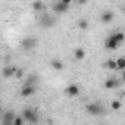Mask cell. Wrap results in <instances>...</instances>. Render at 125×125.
Returning <instances> with one entry per match:
<instances>
[{"label":"cell","instance_id":"1","mask_svg":"<svg viewBox=\"0 0 125 125\" xmlns=\"http://www.w3.org/2000/svg\"><path fill=\"white\" fill-rule=\"evenodd\" d=\"M69 6H71V0H60V2L53 5V10L56 13H65V12H68Z\"/></svg>","mask_w":125,"mask_h":125},{"label":"cell","instance_id":"2","mask_svg":"<svg viewBox=\"0 0 125 125\" xmlns=\"http://www.w3.org/2000/svg\"><path fill=\"white\" fill-rule=\"evenodd\" d=\"M87 112L93 116H100L103 113V106L100 103H88L87 104Z\"/></svg>","mask_w":125,"mask_h":125},{"label":"cell","instance_id":"3","mask_svg":"<svg viewBox=\"0 0 125 125\" xmlns=\"http://www.w3.org/2000/svg\"><path fill=\"white\" fill-rule=\"evenodd\" d=\"M22 118H24L25 121L31 122V124H37V121H38V116H37V113H35L32 109H24Z\"/></svg>","mask_w":125,"mask_h":125},{"label":"cell","instance_id":"4","mask_svg":"<svg viewBox=\"0 0 125 125\" xmlns=\"http://www.w3.org/2000/svg\"><path fill=\"white\" fill-rule=\"evenodd\" d=\"M21 46L24 50H32L35 46H37V40L35 38H31V37H27L21 41Z\"/></svg>","mask_w":125,"mask_h":125},{"label":"cell","instance_id":"5","mask_svg":"<svg viewBox=\"0 0 125 125\" xmlns=\"http://www.w3.org/2000/svg\"><path fill=\"white\" fill-rule=\"evenodd\" d=\"M80 93H81V90H80V87L77 84H71V85L66 87V94L69 97H78Z\"/></svg>","mask_w":125,"mask_h":125},{"label":"cell","instance_id":"6","mask_svg":"<svg viewBox=\"0 0 125 125\" xmlns=\"http://www.w3.org/2000/svg\"><path fill=\"white\" fill-rule=\"evenodd\" d=\"M113 18H115V15H113L112 10H104V12L100 15V21H102L103 24H110V22L113 21Z\"/></svg>","mask_w":125,"mask_h":125},{"label":"cell","instance_id":"7","mask_svg":"<svg viewBox=\"0 0 125 125\" xmlns=\"http://www.w3.org/2000/svg\"><path fill=\"white\" fill-rule=\"evenodd\" d=\"M118 47H119V43H118V41H115V40L109 35V37H107V40L104 41V49L112 52V50H116Z\"/></svg>","mask_w":125,"mask_h":125},{"label":"cell","instance_id":"8","mask_svg":"<svg viewBox=\"0 0 125 125\" xmlns=\"http://www.w3.org/2000/svg\"><path fill=\"white\" fill-rule=\"evenodd\" d=\"M32 94H35V87L34 85H24L21 88V96L22 97H31Z\"/></svg>","mask_w":125,"mask_h":125},{"label":"cell","instance_id":"9","mask_svg":"<svg viewBox=\"0 0 125 125\" xmlns=\"http://www.w3.org/2000/svg\"><path fill=\"white\" fill-rule=\"evenodd\" d=\"M15 113L12 112V110H8V112H5V115H3V125H13V121H15Z\"/></svg>","mask_w":125,"mask_h":125},{"label":"cell","instance_id":"10","mask_svg":"<svg viewBox=\"0 0 125 125\" xmlns=\"http://www.w3.org/2000/svg\"><path fill=\"white\" fill-rule=\"evenodd\" d=\"M16 71H18V68L16 66H6V68H3V78H10V77H13V75H16Z\"/></svg>","mask_w":125,"mask_h":125},{"label":"cell","instance_id":"11","mask_svg":"<svg viewBox=\"0 0 125 125\" xmlns=\"http://www.w3.org/2000/svg\"><path fill=\"white\" fill-rule=\"evenodd\" d=\"M50 66H52L54 71H59V72L63 71V68H65L63 63H62V60H59V59H52V60H50Z\"/></svg>","mask_w":125,"mask_h":125},{"label":"cell","instance_id":"12","mask_svg":"<svg viewBox=\"0 0 125 125\" xmlns=\"http://www.w3.org/2000/svg\"><path fill=\"white\" fill-rule=\"evenodd\" d=\"M74 59H75V60H83V59H85V50H84L83 47L75 49V50H74Z\"/></svg>","mask_w":125,"mask_h":125},{"label":"cell","instance_id":"13","mask_svg":"<svg viewBox=\"0 0 125 125\" xmlns=\"http://www.w3.org/2000/svg\"><path fill=\"white\" fill-rule=\"evenodd\" d=\"M40 24H41V27H52V25H53V19H52L47 13H44V15L41 16V19H40Z\"/></svg>","mask_w":125,"mask_h":125},{"label":"cell","instance_id":"14","mask_svg":"<svg viewBox=\"0 0 125 125\" xmlns=\"http://www.w3.org/2000/svg\"><path fill=\"white\" fill-rule=\"evenodd\" d=\"M115 87H118V80L109 78V80L104 81V88H106V90H112V88H115Z\"/></svg>","mask_w":125,"mask_h":125},{"label":"cell","instance_id":"15","mask_svg":"<svg viewBox=\"0 0 125 125\" xmlns=\"http://www.w3.org/2000/svg\"><path fill=\"white\" fill-rule=\"evenodd\" d=\"M116 71H122V72L125 71V57L124 56L116 59Z\"/></svg>","mask_w":125,"mask_h":125},{"label":"cell","instance_id":"16","mask_svg":"<svg viewBox=\"0 0 125 125\" xmlns=\"http://www.w3.org/2000/svg\"><path fill=\"white\" fill-rule=\"evenodd\" d=\"M110 37H112V38H113L115 41H118L119 44H121V43H122V41L125 40V34H124L122 31H118V32H113V34H112Z\"/></svg>","mask_w":125,"mask_h":125},{"label":"cell","instance_id":"17","mask_svg":"<svg viewBox=\"0 0 125 125\" xmlns=\"http://www.w3.org/2000/svg\"><path fill=\"white\" fill-rule=\"evenodd\" d=\"M31 6H32V9H34L35 12H41V10H44V3H43V2H34Z\"/></svg>","mask_w":125,"mask_h":125},{"label":"cell","instance_id":"18","mask_svg":"<svg viewBox=\"0 0 125 125\" xmlns=\"http://www.w3.org/2000/svg\"><path fill=\"white\" fill-rule=\"evenodd\" d=\"M121 107H122V103L119 100H112L110 102V109L112 110H119Z\"/></svg>","mask_w":125,"mask_h":125},{"label":"cell","instance_id":"19","mask_svg":"<svg viewBox=\"0 0 125 125\" xmlns=\"http://www.w3.org/2000/svg\"><path fill=\"white\" fill-rule=\"evenodd\" d=\"M106 68L107 69H116V59H109L107 62H106Z\"/></svg>","mask_w":125,"mask_h":125},{"label":"cell","instance_id":"20","mask_svg":"<svg viewBox=\"0 0 125 125\" xmlns=\"http://www.w3.org/2000/svg\"><path fill=\"white\" fill-rule=\"evenodd\" d=\"M78 28L80 30H87L88 28V21L87 19H80L78 21Z\"/></svg>","mask_w":125,"mask_h":125},{"label":"cell","instance_id":"21","mask_svg":"<svg viewBox=\"0 0 125 125\" xmlns=\"http://www.w3.org/2000/svg\"><path fill=\"white\" fill-rule=\"evenodd\" d=\"M24 121H25V119H24L22 116H16L15 121H13V125H24Z\"/></svg>","mask_w":125,"mask_h":125},{"label":"cell","instance_id":"22","mask_svg":"<svg viewBox=\"0 0 125 125\" xmlns=\"http://www.w3.org/2000/svg\"><path fill=\"white\" fill-rule=\"evenodd\" d=\"M16 78H22L24 77V69H19L18 68V71H16V75H15Z\"/></svg>","mask_w":125,"mask_h":125},{"label":"cell","instance_id":"23","mask_svg":"<svg viewBox=\"0 0 125 125\" xmlns=\"http://www.w3.org/2000/svg\"><path fill=\"white\" fill-rule=\"evenodd\" d=\"M122 81H124V83H125V71H124V72H122Z\"/></svg>","mask_w":125,"mask_h":125},{"label":"cell","instance_id":"24","mask_svg":"<svg viewBox=\"0 0 125 125\" xmlns=\"http://www.w3.org/2000/svg\"><path fill=\"white\" fill-rule=\"evenodd\" d=\"M124 10H125V6H124Z\"/></svg>","mask_w":125,"mask_h":125}]
</instances>
